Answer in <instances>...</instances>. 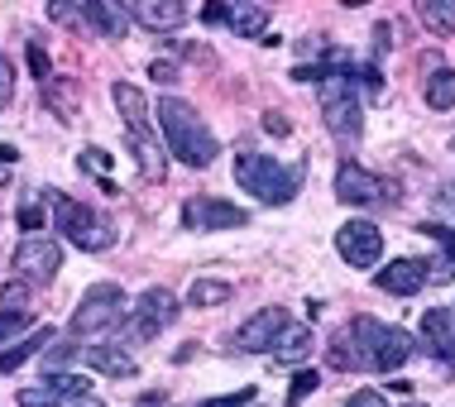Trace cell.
I'll list each match as a JSON object with an SVG mask.
<instances>
[{
  "instance_id": "cell-23",
  "label": "cell",
  "mask_w": 455,
  "mask_h": 407,
  "mask_svg": "<svg viewBox=\"0 0 455 407\" xmlns=\"http://www.w3.org/2000/svg\"><path fill=\"white\" fill-rule=\"evenodd\" d=\"M307 355H312V331H307V326H288L278 336V345H274V360L278 364H302Z\"/></svg>"
},
{
  "instance_id": "cell-40",
  "label": "cell",
  "mask_w": 455,
  "mask_h": 407,
  "mask_svg": "<svg viewBox=\"0 0 455 407\" xmlns=\"http://www.w3.org/2000/svg\"><path fill=\"white\" fill-rule=\"evenodd\" d=\"M48 15H53L58 24H77V20H82V10H77V5H63V0H58V5H48Z\"/></svg>"
},
{
  "instance_id": "cell-2",
  "label": "cell",
  "mask_w": 455,
  "mask_h": 407,
  "mask_svg": "<svg viewBox=\"0 0 455 407\" xmlns=\"http://www.w3.org/2000/svg\"><path fill=\"white\" fill-rule=\"evenodd\" d=\"M307 164H278L268 154H240L235 158V182L250 196H259L264 206H288L302 192Z\"/></svg>"
},
{
  "instance_id": "cell-17",
  "label": "cell",
  "mask_w": 455,
  "mask_h": 407,
  "mask_svg": "<svg viewBox=\"0 0 455 407\" xmlns=\"http://www.w3.org/2000/svg\"><path fill=\"white\" fill-rule=\"evenodd\" d=\"M110 96H116V106H120V116H125V130L130 134H149V101H144V92L134 82H116L110 86Z\"/></svg>"
},
{
  "instance_id": "cell-15",
  "label": "cell",
  "mask_w": 455,
  "mask_h": 407,
  "mask_svg": "<svg viewBox=\"0 0 455 407\" xmlns=\"http://www.w3.org/2000/svg\"><path fill=\"white\" fill-rule=\"evenodd\" d=\"M20 407H106L96 393H63L58 384H34V388H20Z\"/></svg>"
},
{
  "instance_id": "cell-33",
  "label": "cell",
  "mask_w": 455,
  "mask_h": 407,
  "mask_svg": "<svg viewBox=\"0 0 455 407\" xmlns=\"http://www.w3.org/2000/svg\"><path fill=\"white\" fill-rule=\"evenodd\" d=\"M82 168H87V172H101V178L110 182V158H106V149H82Z\"/></svg>"
},
{
  "instance_id": "cell-39",
  "label": "cell",
  "mask_w": 455,
  "mask_h": 407,
  "mask_svg": "<svg viewBox=\"0 0 455 407\" xmlns=\"http://www.w3.org/2000/svg\"><path fill=\"white\" fill-rule=\"evenodd\" d=\"M346 407H388V403H384V393H379V388H360V393H350Z\"/></svg>"
},
{
  "instance_id": "cell-44",
  "label": "cell",
  "mask_w": 455,
  "mask_h": 407,
  "mask_svg": "<svg viewBox=\"0 0 455 407\" xmlns=\"http://www.w3.org/2000/svg\"><path fill=\"white\" fill-rule=\"evenodd\" d=\"M441 206H451V211H455V182L446 188V196H441Z\"/></svg>"
},
{
  "instance_id": "cell-3",
  "label": "cell",
  "mask_w": 455,
  "mask_h": 407,
  "mask_svg": "<svg viewBox=\"0 0 455 407\" xmlns=\"http://www.w3.org/2000/svg\"><path fill=\"white\" fill-rule=\"evenodd\" d=\"M350 340H355V360H360V369H379V374L403 369L412 360V350H417V340L403 326L374 322V316H355Z\"/></svg>"
},
{
  "instance_id": "cell-25",
  "label": "cell",
  "mask_w": 455,
  "mask_h": 407,
  "mask_svg": "<svg viewBox=\"0 0 455 407\" xmlns=\"http://www.w3.org/2000/svg\"><path fill=\"white\" fill-rule=\"evenodd\" d=\"M230 29H235L240 39H264L268 10L264 5H230Z\"/></svg>"
},
{
  "instance_id": "cell-30",
  "label": "cell",
  "mask_w": 455,
  "mask_h": 407,
  "mask_svg": "<svg viewBox=\"0 0 455 407\" xmlns=\"http://www.w3.org/2000/svg\"><path fill=\"white\" fill-rule=\"evenodd\" d=\"M316 384H322V379H316L312 369H302V374H292V388H288V407H298L302 398H312V393H316Z\"/></svg>"
},
{
  "instance_id": "cell-18",
  "label": "cell",
  "mask_w": 455,
  "mask_h": 407,
  "mask_svg": "<svg viewBox=\"0 0 455 407\" xmlns=\"http://www.w3.org/2000/svg\"><path fill=\"white\" fill-rule=\"evenodd\" d=\"M130 149H134V164H140L144 178H149V182H164L168 158H164V149H158L154 130H149V134H130Z\"/></svg>"
},
{
  "instance_id": "cell-8",
  "label": "cell",
  "mask_w": 455,
  "mask_h": 407,
  "mask_svg": "<svg viewBox=\"0 0 455 407\" xmlns=\"http://www.w3.org/2000/svg\"><path fill=\"white\" fill-rule=\"evenodd\" d=\"M10 264H15L20 283H34V288H48V283L58 278V268H63V250H58L53 240H44V235H24Z\"/></svg>"
},
{
  "instance_id": "cell-45",
  "label": "cell",
  "mask_w": 455,
  "mask_h": 407,
  "mask_svg": "<svg viewBox=\"0 0 455 407\" xmlns=\"http://www.w3.org/2000/svg\"><path fill=\"white\" fill-rule=\"evenodd\" d=\"M0 188H5V168H0Z\"/></svg>"
},
{
  "instance_id": "cell-16",
  "label": "cell",
  "mask_w": 455,
  "mask_h": 407,
  "mask_svg": "<svg viewBox=\"0 0 455 407\" xmlns=\"http://www.w3.org/2000/svg\"><path fill=\"white\" fill-rule=\"evenodd\" d=\"M134 20L144 24V29H178V24H188V5L182 0H134Z\"/></svg>"
},
{
  "instance_id": "cell-46",
  "label": "cell",
  "mask_w": 455,
  "mask_h": 407,
  "mask_svg": "<svg viewBox=\"0 0 455 407\" xmlns=\"http://www.w3.org/2000/svg\"><path fill=\"white\" fill-rule=\"evenodd\" d=\"M408 407H427V403H408Z\"/></svg>"
},
{
  "instance_id": "cell-41",
  "label": "cell",
  "mask_w": 455,
  "mask_h": 407,
  "mask_svg": "<svg viewBox=\"0 0 455 407\" xmlns=\"http://www.w3.org/2000/svg\"><path fill=\"white\" fill-rule=\"evenodd\" d=\"M202 20H206V24H230V5H206Z\"/></svg>"
},
{
  "instance_id": "cell-21",
  "label": "cell",
  "mask_w": 455,
  "mask_h": 407,
  "mask_svg": "<svg viewBox=\"0 0 455 407\" xmlns=\"http://www.w3.org/2000/svg\"><path fill=\"white\" fill-rule=\"evenodd\" d=\"M48 340H53V331H48V326H39L34 336H24L20 345H10V350L0 355V374H15V369H20L24 360H34V355H44V345H48Z\"/></svg>"
},
{
  "instance_id": "cell-12",
  "label": "cell",
  "mask_w": 455,
  "mask_h": 407,
  "mask_svg": "<svg viewBox=\"0 0 455 407\" xmlns=\"http://www.w3.org/2000/svg\"><path fill=\"white\" fill-rule=\"evenodd\" d=\"M244 216L240 206H230V202H220V196H192L188 206H182V226L188 230H226V226H244Z\"/></svg>"
},
{
  "instance_id": "cell-35",
  "label": "cell",
  "mask_w": 455,
  "mask_h": 407,
  "mask_svg": "<svg viewBox=\"0 0 455 407\" xmlns=\"http://www.w3.org/2000/svg\"><path fill=\"white\" fill-rule=\"evenodd\" d=\"M149 82H158V86H173V82H178V63H168V58H158V63H149Z\"/></svg>"
},
{
  "instance_id": "cell-22",
  "label": "cell",
  "mask_w": 455,
  "mask_h": 407,
  "mask_svg": "<svg viewBox=\"0 0 455 407\" xmlns=\"http://www.w3.org/2000/svg\"><path fill=\"white\" fill-rule=\"evenodd\" d=\"M422 235H432L441 244V259H436V264H427V268H436L432 283H451L455 278V230L451 226H422Z\"/></svg>"
},
{
  "instance_id": "cell-28",
  "label": "cell",
  "mask_w": 455,
  "mask_h": 407,
  "mask_svg": "<svg viewBox=\"0 0 455 407\" xmlns=\"http://www.w3.org/2000/svg\"><path fill=\"white\" fill-rule=\"evenodd\" d=\"M68 360H77V345H72V336H68V340H58L53 350H44V369H48V379H53Z\"/></svg>"
},
{
  "instance_id": "cell-27",
  "label": "cell",
  "mask_w": 455,
  "mask_h": 407,
  "mask_svg": "<svg viewBox=\"0 0 455 407\" xmlns=\"http://www.w3.org/2000/svg\"><path fill=\"white\" fill-rule=\"evenodd\" d=\"M188 302H192V307H226V302H230V283H220V278H196L192 288H188Z\"/></svg>"
},
{
  "instance_id": "cell-38",
  "label": "cell",
  "mask_w": 455,
  "mask_h": 407,
  "mask_svg": "<svg viewBox=\"0 0 455 407\" xmlns=\"http://www.w3.org/2000/svg\"><path fill=\"white\" fill-rule=\"evenodd\" d=\"M24 298H29V292H24V283H10L5 292H0V307H5V312H24Z\"/></svg>"
},
{
  "instance_id": "cell-26",
  "label": "cell",
  "mask_w": 455,
  "mask_h": 407,
  "mask_svg": "<svg viewBox=\"0 0 455 407\" xmlns=\"http://www.w3.org/2000/svg\"><path fill=\"white\" fill-rule=\"evenodd\" d=\"M427 106L432 110H455V72L451 68H436L427 77Z\"/></svg>"
},
{
  "instance_id": "cell-5",
  "label": "cell",
  "mask_w": 455,
  "mask_h": 407,
  "mask_svg": "<svg viewBox=\"0 0 455 407\" xmlns=\"http://www.w3.org/2000/svg\"><path fill=\"white\" fill-rule=\"evenodd\" d=\"M355 86H360V68L355 63L322 82V116H326L331 134H340V140H360V130H364L360 92H355Z\"/></svg>"
},
{
  "instance_id": "cell-31",
  "label": "cell",
  "mask_w": 455,
  "mask_h": 407,
  "mask_svg": "<svg viewBox=\"0 0 455 407\" xmlns=\"http://www.w3.org/2000/svg\"><path fill=\"white\" fill-rule=\"evenodd\" d=\"M259 403V388H240V393H226V398H206L202 407H250Z\"/></svg>"
},
{
  "instance_id": "cell-11",
  "label": "cell",
  "mask_w": 455,
  "mask_h": 407,
  "mask_svg": "<svg viewBox=\"0 0 455 407\" xmlns=\"http://www.w3.org/2000/svg\"><path fill=\"white\" fill-rule=\"evenodd\" d=\"M283 331H288V307H264V312H254L250 322L235 331V350L264 355V350H274V345H278Z\"/></svg>"
},
{
  "instance_id": "cell-13",
  "label": "cell",
  "mask_w": 455,
  "mask_h": 407,
  "mask_svg": "<svg viewBox=\"0 0 455 407\" xmlns=\"http://www.w3.org/2000/svg\"><path fill=\"white\" fill-rule=\"evenodd\" d=\"M422 345L455 374V312H446V307H427L422 312Z\"/></svg>"
},
{
  "instance_id": "cell-9",
  "label": "cell",
  "mask_w": 455,
  "mask_h": 407,
  "mask_svg": "<svg viewBox=\"0 0 455 407\" xmlns=\"http://www.w3.org/2000/svg\"><path fill=\"white\" fill-rule=\"evenodd\" d=\"M336 250H340L346 264L369 268V264H379V254H384V230L369 226V220H346V226L336 230Z\"/></svg>"
},
{
  "instance_id": "cell-24",
  "label": "cell",
  "mask_w": 455,
  "mask_h": 407,
  "mask_svg": "<svg viewBox=\"0 0 455 407\" xmlns=\"http://www.w3.org/2000/svg\"><path fill=\"white\" fill-rule=\"evenodd\" d=\"M417 20L432 34H441V39H451L455 34V0H422V5H417Z\"/></svg>"
},
{
  "instance_id": "cell-37",
  "label": "cell",
  "mask_w": 455,
  "mask_h": 407,
  "mask_svg": "<svg viewBox=\"0 0 455 407\" xmlns=\"http://www.w3.org/2000/svg\"><path fill=\"white\" fill-rule=\"evenodd\" d=\"M10 96H15V68H10L5 58H0V110L10 106Z\"/></svg>"
},
{
  "instance_id": "cell-36",
  "label": "cell",
  "mask_w": 455,
  "mask_h": 407,
  "mask_svg": "<svg viewBox=\"0 0 455 407\" xmlns=\"http://www.w3.org/2000/svg\"><path fill=\"white\" fill-rule=\"evenodd\" d=\"M29 326V312H0V340L5 336H15V331Z\"/></svg>"
},
{
  "instance_id": "cell-6",
  "label": "cell",
  "mask_w": 455,
  "mask_h": 407,
  "mask_svg": "<svg viewBox=\"0 0 455 407\" xmlns=\"http://www.w3.org/2000/svg\"><path fill=\"white\" fill-rule=\"evenodd\" d=\"M125 312H130L125 292L116 283H96V288H87V298L77 302V312H72L68 336H101V331L125 322Z\"/></svg>"
},
{
  "instance_id": "cell-34",
  "label": "cell",
  "mask_w": 455,
  "mask_h": 407,
  "mask_svg": "<svg viewBox=\"0 0 455 407\" xmlns=\"http://www.w3.org/2000/svg\"><path fill=\"white\" fill-rule=\"evenodd\" d=\"M29 68H34V77H39L44 86L53 82V68H48V53H44L39 44H29Z\"/></svg>"
},
{
  "instance_id": "cell-29",
  "label": "cell",
  "mask_w": 455,
  "mask_h": 407,
  "mask_svg": "<svg viewBox=\"0 0 455 407\" xmlns=\"http://www.w3.org/2000/svg\"><path fill=\"white\" fill-rule=\"evenodd\" d=\"M331 369H360V360H355V340H350V336H336V340H331Z\"/></svg>"
},
{
  "instance_id": "cell-7",
  "label": "cell",
  "mask_w": 455,
  "mask_h": 407,
  "mask_svg": "<svg viewBox=\"0 0 455 407\" xmlns=\"http://www.w3.org/2000/svg\"><path fill=\"white\" fill-rule=\"evenodd\" d=\"M336 196L350 206H393L398 202V182L379 178V172H369L364 164L346 158V164L336 168Z\"/></svg>"
},
{
  "instance_id": "cell-32",
  "label": "cell",
  "mask_w": 455,
  "mask_h": 407,
  "mask_svg": "<svg viewBox=\"0 0 455 407\" xmlns=\"http://www.w3.org/2000/svg\"><path fill=\"white\" fill-rule=\"evenodd\" d=\"M20 230H29V235H34V230H44V206L39 202H24L20 206Z\"/></svg>"
},
{
  "instance_id": "cell-43",
  "label": "cell",
  "mask_w": 455,
  "mask_h": 407,
  "mask_svg": "<svg viewBox=\"0 0 455 407\" xmlns=\"http://www.w3.org/2000/svg\"><path fill=\"white\" fill-rule=\"evenodd\" d=\"M15 158H20L15 144H0V168H5V164H15Z\"/></svg>"
},
{
  "instance_id": "cell-1",
  "label": "cell",
  "mask_w": 455,
  "mask_h": 407,
  "mask_svg": "<svg viewBox=\"0 0 455 407\" xmlns=\"http://www.w3.org/2000/svg\"><path fill=\"white\" fill-rule=\"evenodd\" d=\"M158 125H164L168 154L182 158L188 168H212L216 164V134L206 130V120L196 116V106H188L182 96H164L158 101Z\"/></svg>"
},
{
  "instance_id": "cell-14",
  "label": "cell",
  "mask_w": 455,
  "mask_h": 407,
  "mask_svg": "<svg viewBox=\"0 0 455 407\" xmlns=\"http://www.w3.org/2000/svg\"><path fill=\"white\" fill-rule=\"evenodd\" d=\"M379 288L384 292H393V298H417V292L432 283V274H427V264L422 259H393V264H384L379 268Z\"/></svg>"
},
{
  "instance_id": "cell-20",
  "label": "cell",
  "mask_w": 455,
  "mask_h": 407,
  "mask_svg": "<svg viewBox=\"0 0 455 407\" xmlns=\"http://www.w3.org/2000/svg\"><path fill=\"white\" fill-rule=\"evenodd\" d=\"M87 364L101 369V374H110V379H134V360L120 350V345H92V350H87Z\"/></svg>"
},
{
  "instance_id": "cell-47",
  "label": "cell",
  "mask_w": 455,
  "mask_h": 407,
  "mask_svg": "<svg viewBox=\"0 0 455 407\" xmlns=\"http://www.w3.org/2000/svg\"><path fill=\"white\" fill-rule=\"evenodd\" d=\"M250 407H259V403H250Z\"/></svg>"
},
{
  "instance_id": "cell-10",
  "label": "cell",
  "mask_w": 455,
  "mask_h": 407,
  "mask_svg": "<svg viewBox=\"0 0 455 407\" xmlns=\"http://www.w3.org/2000/svg\"><path fill=\"white\" fill-rule=\"evenodd\" d=\"M178 312H182V307H178L173 292H168V288H149L140 302H134V322H130V331H134L140 340H149V336H158V331L173 326Z\"/></svg>"
},
{
  "instance_id": "cell-48",
  "label": "cell",
  "mask_w": 455,
  "mask_h": 407,
  "mask_svg": "<svg viewBox=\"0 0 455 407\" xmlns=\"http://www.w3.org/2000/svg\"><path fill=\"white\" fill-rule=\"evenodd\" d=\"M451 149H455V144H451Z\"/></svg>"
},
{
  "instance_id": "cell-19",
  "label": "cell",
  "mask_w": 455,
  "mask_h": 407,
  "mask_svg": "<svg viewBox=\"0 0 455 407\" xmlns=\"http://www.w3.org/2000/svg\"><path fill=\"white\" fill-rule=\"evenodd\" d=\"M82 15H87L96 29L106 34V39H125V29H130L125 10H120V5H106V0H87V5H82Z\"/></svg>"
},
{
  "instance_id": "cell-4",
  "label": "cell",
  "mask_w": 455,
  "mask_h": 407,
  "mask_svg": "<svg viewBox=\"0 0 455 407\" xmlns=\"http://www.w3.org/2000/svg\"><path fill=\"white\" fill-rule=\"evenodd\" d=\"M48 202H53V230L68 244H77V250H87V254H101V250L116 244V226H110L101 211L72 202V196H63V192H48Z\"/></svg>"
},
{
  "instance_id": "cell-42",
  "label": "cell",
  "mask_w": 455,
  "mask_h": 407,
  "mask_svg": "<svg viewBox=\"0 0 455 407\" xmlns=\"http://www.w3.org/2000/svg\"><path fill=\"white\" fill-rule=\"evenodd\" d=\"M264 125H268V134H288V120H283L278 110H274V116H264Z\"/></svg>"
}]
</instances>
